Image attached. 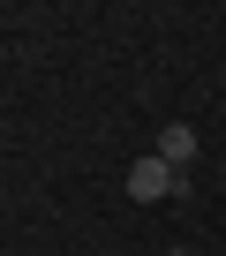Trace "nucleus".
<instances>
[{
    "mask_svg": "<svg viewBox=\"0 0 226 256\" xmlns=\"http://www.w3.org/2000/svg\"><path fill=\"white\" fill-rule=\"evenodd\" d=\"M188 188H196V181H188V174H174L158 151H144V158L128 166V196H136V204H158V196H188Z\"/></svg>",
    "mask_w": 226,
    "mask_h": 256,
    "instance_id": "1",
    "label": "nucleus"
},
{
    "mask_svg": "<svg viewBox=\"0 0 226 256\" xmlns=\"http://www.w3.org/2000/svg\"><path fill=\"white\" fill-rule=\"evenodd\" d=\"M151 151H158V158H166L174 174H188V166H196V128H188V120H166Z\"/></svg>",
    "mask_w": 226,
    "mask_h": 256,
    "instance_id": "2",
    "label": "nucleus"
},
{
    "mask_svg": "<svg viewBox=\"0 0 226 256\" xmlns=\"http://www.w3.org/2000/svg\"><path fill=\"white\" fill-rule=\"evenodd\" d=\"M166 256H196V248H166Z\"/></svg>",
    "mask_w": 226,
    "mask_h": 256,
    "instance_id": "3",
    "label": "nucleus"
}]
</instances>
